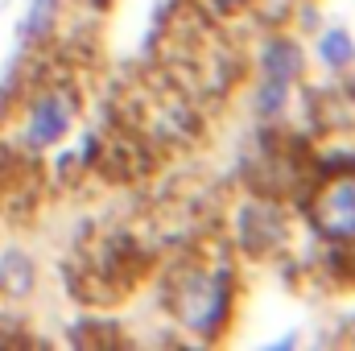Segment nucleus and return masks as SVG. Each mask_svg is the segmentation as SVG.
Listing matches in <instances>:
<instances>
[{
  "mask_svg": "<svg viewBox=\"0 0 355 351\" xmlns=\"http://www.w3.org/2000/svg\"><path fill=\"white\" fill-rule=\"evenodd\" d=\"M54 8H58V0H33V4H29V12H25V21H21V42L42 37V33L50 29Z\"/></svg>",
  "mask_w": 355,
  "mask_h": 351,
  "instance_id": "nucleus-8",
  "label": "nucleus"
},
{
  "mask_svg": "<svg viewBox=\"0 0 355 351\" xmlns=\"http://www.w3.org/2000/svg\"><path fill=\"white\" fill-rule=\"evenodd\" d=\"M0 285L8 293H29L33 289V264L25 252H4L0 257Z\"/></svg>",
  "mask_w": 355,
  "mask_h": 351,
  "instance_id": "nucleus-5",
  "label": "nucleus"
},
{
  "mask_svg": "<svg viewBox=\"0 0 355 351\" xmlns=\"http://www.w3.org/2000/svg\"><path fill=\"white\" fill-rule=\"evenodd\" d=\"M302 75V54L293 42H268L265 50V79H277V83H293Z\"/></svg>",
  "mask_w": 355,
  "mask_h": 351,
  "instance_id": "nucleus-4",
  "label": "nucleus"
},
{
  "mask_svg": "<svg viewBox=\"0 0 355 351\" xmlns=\"http://www.w3.org/2000/svg\"><path fill=\"white\" fill-rule=\"evenodd\" d=\"M310 223L331 248L355 252V170L335 174L318 190V198L310 207Z\"/></svg>",
  "mask_w": 355,
  "mask_h": 351,
  "instance_id": "nucleus-3",
  "label": "nucleus"
},
{
  "mask_svg": "<svg viewBox=\"0 0 355 351\" xmlns=\"http://www.w3.org/2000/svg\"><path fill=\"white\" fill-rule=\"evenodd\" d=\"M75 116H79V95H75V91L46 87L33 103H29L17 141H21L29 153H42V149L58 145V141L75 128Z\"/></svg>",
  "mask_w": 355,
  "mask_h": 351,
  "instance_id": "nucleus-2",
  "label": "nucleus"
},
{
  "mask_svg": "<svg viewBox=\"0 0 355 351\" xmlns=\"http://www.w3.org/2000/svg\"><path fill=\"white\" fill-rule=\"evenodd\" d=\"M318 58L327 62V67H347L355 58V42L347 29H327L322 37H318Z\"/></svg>",
  "mask_w": 355,
  "mask_h": 351,
  "instance_id": "nucleus-6",
  "label": "nucleus"
},
{
  "mask_svg": "<svg viewBox=\"0 0 355 351\" xmlns=\"http://www.w3.org/2000/svg\"><path fill=\"white\" fill-rule=\"evenodd\" d=\"M232 298H236V285H232V268L219 264V268H207V273H190L186 285H178V318L198 335V339H219L227 318H232Z\"/></svg>",
  "mask_w": 355,
  "mask_h": 351,
  "instance_id": "nucleus-1",
  "label": "nucleus"
},
{
  "mask_svg": "<svg viewBox=\"0 0 355 351\" xmlns=\"http://www.w3.org/2000/svg\"><path fill=\"white\" fill-rule=\"evenodd\" d=\"M285 95H289V83H277V79H265L261 87H257V116L261 120H277L281 116V108H285Z\"/></svg>",
  "mask_w": 355,
  "mask_h": 351,
  "instance_id": "nucleus-7",
  "label": "nucleus"
},
{
  "mask_svg": "<svg viewBox=\"0 0 355 351\" xmlns=\"http://www.w3.org/2000/svg\"><path fill=\"white\" fill-rule=\"evenodd\" d=\"M91 4H99V8H103V4H107V0H91Z\"/></svg>",
  "mask_w": 355,
  "mask_h": 351,
  "instance_id": "nucleus-9",
  "label": "nucleus"
}]
</instances>
